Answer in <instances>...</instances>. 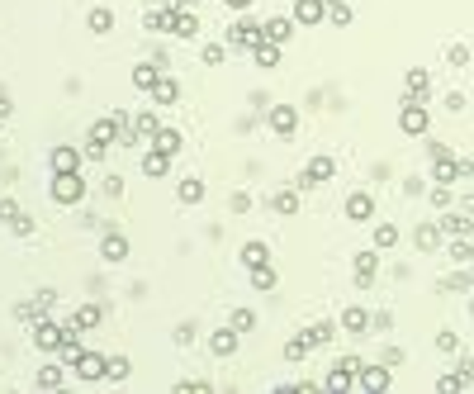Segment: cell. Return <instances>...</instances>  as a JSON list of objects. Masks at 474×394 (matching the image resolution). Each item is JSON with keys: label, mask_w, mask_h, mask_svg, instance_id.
Segmentation results:
<instances>
[{"label": "cell", "mask_w": 474, "mask_h": 394, "mask_svg": "<svg viewBox=\"0 0 474 394\" xmlns=\"http://www.w3.org/2000/svg\"><path fill=\"white\" fill-rule=\"evenodd\" d=\"M109 143H119V129H114V119H100V124H90V133H85V157L100 161L109 152Z\"/></svg>", "instance_id": "6da1fadb"}, {"label": "cell", "mask_w": 474, "mask_h": 394, "mask_svg": "<svg viewBox=\"0 0 474 394\" xmlns=\"http://www.w3.org/2000/svg\"><path fill=\"white\" fill-rule=\"evenodd\" d=\"M48 195H53L57 205H76L81 195H85V181H81L76 171H62V176L53 171V185H48Z\"/></svg>", "instance_id": "7a4b0ae2"}, {"label": "cell", "mask_w": 474, "mask_h": 394, "mask_svg": "<svg viewBox=\"0 0 474 394\" xmlns=\"http://www.w3.org/2000/svg\"><path fill=\"white\" fill-rule=\"evenodd\" d=\"M62 342H67V328H62V323L33 318V347H38V352H62Z\"/></svg>", "instance_id": "3957f363"}, {"label": "cell", "mask_w": 474, "mask_h": 394, "mask_svg": "<svg viewBox=\"0 0 474 394\" xmlns=\"http://www.w3.org/2000/svg\"><path fill=\"white\" fill-rule=\"evenodd\" d=\"M228 38H233L237 48L252 53V48H261V43H265V24H256V19H237V24L228 29Z\"/></svg>", "instance_id": "277c9868"}, {"label": "cell", "mask_w": 474, "mask_h": 394, "mask_svg": "<svg viewBox=\"0 0 474 394\" xmlns=\"http://www.w3.org/2000/svg\"><path fill=\"white\" fill-rule=\"evenodd\" d=\"M332 176H337V161L327 157V152H318V157L309 161L304 171H299V185L309 190V185H322V181H332Z\"/></svg>", "instance_id": "5b68a950"}, {"label": "cell", "mask_w": 474, "mask_h": 394, "mask_svg": "<svg viewBox=\"0 0 474 394\" xmlns=\"http://www.w3.org/2000/svg\"><path fill=\"white\" fill-rule=\"evenodd\" d=\"M76 375L85 380V385H95V380H109V361L100 356V352H81V356H76Z\"/></svg>", "instance_id": "8992f818"}, {"label": "cell", "mask_w": 474, "mask_h": 394, "mask_svg": "<svg viewBox=\"0 0 474 394\" xmlns=\"http://www.w3.org/2000/svg\"><path fill=\"white\" fill-rule=\"evenodd\" d=\"M398 129L408 133V138H422V133H427V109H422L418 100H408V105L398 109Z\"/></svg>", "instance_id": "52a82bcc"}, {"label": "cell", "mask_w": 474, "mask_h": 394, "mask_svg": "<svg viewBox=\"0 0 474 394\" xmlns=\"http://www.w3.org/2000/svg\"><path fill=\"white\" fill-rule=\"evenodd\" d=\"M294 129H299L294 105H275V109H270V133H275V138H294Z\"/></svg>", "instance_id": "ba28073f"}, {"label": "cell", "mask_w": 474, "mask_h": 394, "mask_svg": "<svg viewBox=\"0 0 474 394\" xmlns=\"http://www.w3.org/2000/svg\"><path fill=\"white\" fill-rule=\"evenodd\" d=\"M81 157H85V152L67 148V143H57L53 152H48V161H53V171H57V176H62V171H81Z\"/></svg>", "instance_id": "9c48e42d"}, {"label": "cell", "mask_w": 474, "mask_h": 394, "mask_svg": "<svg viewBox=\"0 0 474 394\" xmlns=\"http://www.w3.org/2000/svg\"><path fill=\"white\" fill-rule=\"evenodd\" d=\"M100 323H105V309H100V304H81L76 314H72V323H67V328H76V333H90V328H100Z\"/></svg>", "instance_id": "30bf717a"}, {"label": "cell", "mask_w": 474, "mask_h": 394, "mask_svg": "<svg viewBox=\"0 0 474 394\" xmlns=\"http://www.w3.org/2000/svg\"><path fill=\"white\" fill-rule=\"evenodd\" d=\"M294 19L299 24H322L327 19V0H294Z\"/></svg>", "instance_id": "8fae6325"}, {"label": "cell", "mask_w": 474, "mask_h": 394, "mask_svg": "<svg viewBox=\"0 0 474 394\" xmlns=\"http://www.w3.org/2000/svg\"><path fill=\"white\" fill-rule=\"evenodd\" d=\"M356 385L361 390H389V366H361L356 370Z\"/></svg>", "instance_id": "7c38bea8"}, {"label": "cell", "mask_w": 474, "mask_h": 394, "mask_svg": "<svg viewBox=\"0 0 474 394\" xmlns=\"http://www.w3.org/2000/svg\"><path fill=\"white\" fill-rule=\"evenodd\" d=\"M237 338H242V333L228 323V328H218V333L209 338V352H213V356H233V352H237Z\"/></svg>", "instance_id": "4fadbf2b"}, {"label": "cell", "mask_w": 474, "mask_h": 394, "mask_svg": "<svg viewBox=\"0 0 474 394\" xmlns=\"http://www.w3.org/2000/svg\"><path fill=\"white\" fill-rule=\"evenodd\" d=\"M152 105H181V86H176V81L171 77H157V86H152Z\"/></svg>", "instance_id": "5bb4252c"}, {"label": "cell", "mask_w": 474, "mask_h": 394, "mask_svg": "<svg viewBox=\"0 0 474 394\" xmlns=\"http://www.w3.org/2000/svg\"><path fill=\"white\" fill-rule=\"evenodd\" d=\"M370 214H375V200H370L366 190H356V195L346 200V219H351V223H366Z\"/></svg>", "instance_id": "9a60e30c"}, {"label": "cell", "mask_w": 474, "mask_h": 394, "mask_svg": "<svg viewBox=\"0 0 474 394\" xmlns=\"http://www.w3.org/2000/svg\"><path fill=\"white\" fill-rule=\"evenodd\" d=\"M337 328H342V333H356V338H361V333H370V314L361 309V304H351V309L342 314V323H337Z\"/></svg>", "instance_id": "2e32d148"}, {"label": "cell", "mask_w": 474, "mask_h": 394, "mask_svg": "<svg viewBox=\"0 0 474 394\" xmlns=\"http://www.w3.org/2000/svg\"><path fill=\"white\" fill-rule=\"evenodd\" d=\"M157 77H161V62H157V57L133 67V86H138V90H152V86H157Z\"/></svg>", "instance_id": "e0dca14e"}, {"label": "cell", "mask_w": 474, "mask_h": 394, "mask_svg": "<svg viewBox=\"0 0 474 394\" xmlns=\"http://www.w3.org/2000/svg\"><path fill=\"white\" fill-rule=\"evenodd\" d=\"M375 271H379V257H375V252H361V257H356V285H361V290H370Z\"/></svg>", "instance_id": "ac0fdd59"}, {"label": "cell", "mask_w": 474, "mask_h": 394, "mask_svg": "<svg viewBox=\"0 0 474 394\" xmlns=\"http://www.w3.org/2000/svg\"><path fill=\"white\" fill-rule=\"evenodd\" d=\"M152 148L166 152V157H176V152H181V129H157L152 133Z\"/></svg>", "instance_id": "d6986e66"}, {"label": "cell", "mask_w": 474, "mask_h": 394, "mask_svg": "<svg viewBox=\"0 0 474 394\" xmlns=\"http://www.w3.org/2000/svg\"><path fill=\"white\" fill-rule=\"evenodd\" d=\"M100 252H105V262H124V257H129V237L124 233H105Z\"/></svg>", "instance_id": "ffe728a7"}, {"label": "cell", "mask_w": 474, "mask_h": 394, "mask_svg": "<svg viewBox=\"0 0 474 394\" xmlns=\"http://www.w3.org/2000/svg\"><path fill=\"white\" fill-rule=\"evenodd\" d=\"M441 237H446V233H441V223H422L413 242H418L422 252H436V247H441Z\"/></svg>", "instance_id": "44dd1931"}, {"label": "cell", "mask_w": 474, "mask_h": 394, "mask_svg": "<svg viewBox=\"0 0 474 394\" xmlns=\"http://www.w3.org/2000/svg\"><path fill=\"white\" fill-rule=\"evenodd\" d=\"M290 33H294L290 19H280V15H275V19H265V43H290Z\"/></svg>", "instance_id": "7402d4cb"}, {"label": "cell", "mask_w": 474, "mask_h": 394, "mask_svg": "<svg viewBox=\"0 0 474 394\" xmlns=\"http://www.w3.org/2000/svg\"><path fill=\"white\" fill-rule=\"evenodd\" d=\"M261 262H270V247L265 242H242V266L252 271V266H261Z\"/></svg>", "instance_id": "603a6c76"}, {"label": "cell", "mask_w": 474, "mask_h": 394, "mask_svg": "<svg viewBox=\"0 0 474 394\" xmlns=\"http://www.w3.org/2000/svg\"><path fill=\"white\" fill-rule=\"evenodd\" d=\"M441 233L446 237H470V214H441Z\"/></svg>", "instance_id": "cb8c5ba5"}, {"label": "cell", "mask_w": 474, "mask_h": 394, "mask_svg": "<svg viewBox=\"0 0 474 394\" xmlns=\"http://www.w3.org/2000/svg\"><path fill=\"white\" fill-rule=\"evenodd\" d=\"M408 100L427 105V72H422V67H413V72H408Z\"/></svg>", "instance_id": "d4e9b609"}, {"label": "cell", "mask_w": 474, "mask_h": 394, "mask_svg": "<svg viewBox=\"0 0 474 394\" xmlns=\"http://www.w3.org/2000/svg\"><path fill=\"white\" fill-rule=\"evenodd\" d=\"M309 347H313V342L304 338V333H299V338H290V342H285V361H290V366H299V361L309 356Z\"/></svg>", "instance_id": "484cf974"}, {"label": "cell", "mask_w": 474, "mask_h": 394, "mask_svg": "<svg viewBox=\"0 0 474 394\" xmlns=\"http://www.w3.org/2000/svg\"><path fill=\"white\" fill-rule=\"evenodd\" d=\"M252 57H256V67H280V43H261V48H252Z\"/></svg>", "instance_id": "4316f807"}, {"label": "cell", "mask_w": 474, "mask_h": 394, "mask_svg": "<svg viewBox=\"0 0 474 394\" xmlns=\"http://www.w3.org/2000/svg\"><path fill=\"white\" fill-rule=\"evenodd\" d=\"M166 166H171V157H166V152H157V148H152V152L142 157V171H147L152 181H157V176H166Z\"/></svg>", "instance_id": "83f0119b"}, {"label": "cell", "mask_w": 474, "mask_h": 394, "mask_svg": "<svg viewBox=\"0 0 474 394\" xmlns=\"http://www.w3.org/2000/svg\"><path fill=\"white\" fill-rule=\"evenodd\" d=\"M85 24H90V33H109V29H114V10H105V5H100V10H90V19H85Z\"/></svg>", "instance_id": "f1b7e54d"}, {"label": "cell", "mask_w": 474, "mask_h": 394, "mask_svg": "<svg viewBox=\"0 0 474 394\" xmlns=\"http://www.w3.org/2000/svg\"><path fill=\"white\" fill-rule=\"evenodd\" d=\"M199 200H204V181L185 176V181H181V205H199Z\"/></svg>", "instance_id": "f546056e"}, {"label": "cell", "mask_w": 474, "mask_h": 394, "mask_svg": "<svg viewBox=\"0 0 474 394\" xmlns=\"http://www.w3.org/2000/svg\"><path fill=\"white\" fill-rule=\"evenodd\" d=\"M195 33H199V19L181 5V15H176V38H195Z\"/></svg>", "instance_id": "4dcf8cb0"}, {"label": "cell", "mask_w": 474, "mask_h": 394, "mask_svg": "<svg viewBox=\"0 0 474 394\" xmlns=\"http://www.w3.org/2000/svg\"><path fill=\"white\" fill-rule=\"evenodd\" d=\"M62 380H67V370H62V366H43V370H38V390H57Z\"/></svg>", "instance_id": "1f68e13d"}, {"label": "cell", "mask_w": 474, "mask_h": 394, "mask_svg": "<svg viewBox=\"0 0 474 394\" xmlns=\"http://www.w3.org/2000/svg\"><path fill=\"white\" fill-rule=\"evenodd\" d=\"M270 210L275 214H299V195H294V190H280V195L270 200Z\"/></svg>", "instance_id": "d6a6232c"}, {"label": "cell", "mask_w": 474, "mask_h": 394, "mask_svg": "<svg viewBox=\"0 0 474 394\" xmlns=\"http://www.w3.org/2000/svg\"><path fill=\"white\" fill-rule=\"evenodd\" d=\"M351 385H356V370H346V366H337L327 375V390H351Z\"/></svg>", "instance_id": "836d02e7"}, {"label": "cell", "mask_w": 474, "mask_h": 394, "mask_svg": "<svg viewBox=\"0 0 474 394\" xmlns=\"http://www.w3.org/2000/svg\"><path fill=\"white\" fill-rule=\"evenodd\" d=\"M394 242H398V228H394V223H379V228H375V247H379V252H389Z\"/></svg>", "instance_id": "e575fe53"}, {"label": "cell", "mask_w": 474, "mask_h": 394, "mask_svg": "<svg viewBox=\"0 0 474 394\" xmlns=\"http://www.w3.org/2000/svg\"><path fill=\"white\" fill-rule=\"evenodd\" d=\"M53 304H57V290H38V294H33V318H43Z\"/></svg>", "instance_id": "d590c367"}, {"label": "cell", "mask_w": 474, "mask_h": 394, "mask_svg": "<svg viewBox=\"0 0 474 394\" xmlns=\"http://www.w3.org/2000/svg\"><path fill=\"white\" fill-rule=\"evenodd\" d=\"M228 323H233L237 333H252V328H256V314H252V309H233V318H228Z\"/></svg>", "instance_id": "8d00e7d4"}, {"label": "cell", "mask_w": 474, "mask_h": 394, "mask_svg": "<svg viewBox=\"0 0 474 394\" xmlns=\"http://www.w3.org/2000/svg\"><path fill=\"white\" fill-rule=\"evenodd\" d=\"M252 285H256V290H270V285H275V271H270V266H252Z\"/></svg>", "instance_id": "74e56055"}, {"label": "cell", "mask_w": 474, "mask_h": 394, "mask_svg": "<svg viewBox=\"0 0 474 394\" xmlns=\"http://www.w3.org/2000/svg\"><path fill=\"white\" fill-rule=\"evenodd\" d=\"M332 333H337V328H332V323H313V328H309V333H304V338L313 342V347H322V342H332Z\"/></svg>", "instance_id": "f35d334b"}, {"label": "cell", "mask_w": 474, "mask_h": 394, "mask_svg": "<svg viewBox=\"0 0 474 394\" xmlns=\"http://www.w3.org/2000/svg\"><path fill=\"white\" fill-rule=\"evenodd\" d=\"M133 124H138V138H142V143H147V138H152V133L161 129V124H157V114H138Z\"/></svg>", "instance_id": "ab89813d"}, {"label": "cell", "mask_w": 474, "mask_h": 394, "mask_svg": "<svg viewBox=\"0 0 474 394\" xmlns=\"http://www.w3.org/2000/svg\"><path fill=\"white\" fill-rule=\"evenodd\" d=\"M327 19H332L337 29H346V24H351V10H346V0H342V5H327Z\"/></svg>", "instance_id": "60d3db41"}, {"label": "cell", "mask_w": 474, "mask_h": 394, "mask_svg": "<svg viewBox=\"0 0 474 394\" xmlns=\"http://www.w3.org/2000/svg\"><path fill=\"white\" fill-rule=\"evenodd\" d=\"M109 380H129V356H109Z\"/></svg>", "instance_id": "b9f144b4"}, {"label": "cell", "mask_w": 474, "mask_h": 394, "mask_svg": "<svg viewBox=\"0 0 474 394\" xmlns=\"http://www.w3.org/2000/svg\"><path fill=\"white\" fill-rule=\"evenodd\" d=\"M460 385H470V380H465L460 370H455V375H441V380H436V390H441V394H446V390H460Z\"/></svg>", "instance_id": "7bdbcfd3"}, {"label": "cell", "mask_w": 474, "mask_h": 394, "mask_svg": "<svg viewBox=\"0 0 474 394\" xmlns=\"http://www.w3.org/2000/svg\"><path fill=\"white\" fill-rule=\"evenodd\" d=\"M223 57H228V48H218V43L204 48V62H209V67H223Z\"/></svg>", "instance_id": "ee69618b"}, {"label": "cell", "mask_w": 474, "mask_h": 394, "mask_svg": "<svg viewBox=\"0 0 474 394\" xmlns=\"http://www.w3.org/2000/svg\"><path fill=\"white\" fill-rule=\"evenodd\" d=\"M19 219V205L15 200H0V223H15Z\"/></svg>", "instance_id": "f6af8a7d"}, {"label": "cell", "mask_w": 474, "mask_h": 394, "mask_svg": "<svg viewBox=\"0 0 474 394\" xmlns=\"http://www.w3.org/2000/svg\"><path fill=\"white\" fill-rule=\"evenodd\" d=\"M10 233H19V237H28V233H33V219H24V214H19V219H15V223H10Z\"/></svg>", "instance_id": "bcb514c9"}, {"label": "cell", "mask_w": 474, "mask_h": 394, "mask_svg": "<svg viewBox=\"0 0 474 394\" xmlns=\"http://www.w3.org/2000/svg\"><path fill=\"white\" fill-rule=\"evenodd\" d=\"M432 205H436V210H446V205H450V190H446V185H436V190H432Z\"/></svg>", "instance_id": "7dc6e473"}, {"label": "cell", "mask_w": 474, "mask_h": 394, "mask_svg": "<svg viewBox=\"0 0 474 394\" xmlns=\"http://www.w3.org/2000/svg\"><path fill=\"white\" fill-rule=\"evenodd\" d=\"M436 347L441 352H455V333H436Z\"/></svg>", "instance_id": "c3c4849f"}, {"label": "cell", "mask_w": 474, "mask_h": 394, "mask_svg": "<svg viewBox=\"0 0 474 394\" xmlns=\"http://www.w3.org/2000/svg\"><path fill=\"white\" fill-rule=\"evenodd\" d=\"M223 5H233V10H247V5H252V0H223Z\"/></svg>", "instance_id": "681fc988"}, {"label": "cell", "mask_w": 474, "mask_h": 394, "mask_svg": "<svg viewBox=\"0 0 474 394\" xmlns=\"http://www.w3.org/2000/svg\"><path fill=\"white\" fill-rule=\"evenodd\" d=\"M465 214H470V219H474V195H470V200H465Z\"/></svg>", "instance_id": "f907efd6"}, {"label": "cell", "mask_w": 474, "mask_h": 394, "mask_svg": "<svg viewBox=\"0 0 474 394\" xmlns=\"http://www.w3.org/2000/svg\"><path fill=\"white\" fill-rule=\"evenodd\" d=\"M327 5H342V0H327Z\"/></svg>", "instance_id": "816d5d0a"}, {"label": "cell", "mask_w": 474, "mask_h": 394, "mask_svg": "<svg viewBox=\"0 0 474 394\" xmlns=\"http://www.w3.org/2000/svg\"><path fill=\"white\" fill-rule=\"evenodd\" d=\"M470 314H474V299H470Z\"/></svg>", "instance_id": "f5cc1de1"}]
</instances>
